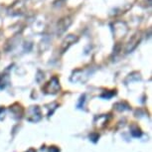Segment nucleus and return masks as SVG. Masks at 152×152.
Instances as JSON below:
<instances>
[{
  "instance_id": "nucleus-5",
  "label": "nucleus",
  "mask_w": 152,
  "mask_h": 152,
  "mask_svg": "<svg viewBox=\"0 0 152 152\" xmlns=\"http://www.w3.org/2000/svg\"><path fill=\"white\" fill-rule=\"evenodd\" d=\"M9 83V76L8 75H1L0 76V88H3Z\"/></svg>"
},
{
  "instance_id": "nucleus-3",
  "label": "nucleus",
  "mask_w": 152,
  "mask_h": 152,
  "mask_svg": "<svg viewBox=\"0 0 152 152\" xmlns=\"http://www.w3.org/2000/svg\"><path fill=\"white\" fill-rule=\"evenodd\" d=\"M140 40H141V36H140V34H135L132 38L129 40V42H128V44L126 45V48H125V52L126 53H130L132 52V51L137 47V45H138V43L140 42Z\"/></svg>"
},
{
  "instance_id": "nucleus-1",
  "label": "nucleus",
  "mask_w": 152,
  "mask_h": 152,
  "mask_svg": "<svg viewBox=\"0 0 152 152\" xmlns=\"http://www.w3.org/2000/svg\"><path fill=\"white\" fill-rule=\"evenodd\" d=\"M60 90V85H59V80L57 78H52L51 81L45 86L44 91L47 94H56L58 93Z\"/></svg>"
},
{
  "instance_id": "nucleus-4",
  "label": "nucleus",
  "mask_w": 152,
  "mask_h": 152,
  "mask_svg": "<svg viewBox=\"0 0 152 152\" xmlns=\"http://www.w3.org/2000/svg\"><path fill=\"white\" fill-rule=\"evenodd\" d=\"M72 24V20L70 17H65V18L61 19L58 23V34L61 35L65 32L66 30L70 27V25Z\"/></svg>"
},
{
  "instance_id": "nucleus-2",
  "label": "nucleus",
  "mask_w": 152,
  "mask_h": 152,
  "mask_svg": "<svg viewBox=\"0 0 152 152\" xmlns=\"http://www.w3.org/2000/svg\"><path fill=\"white\" fill-rule=\"evenodd\" d=\"M79 40V38L76 35H68L66 38L64 39V41L62 42L61 48H60V51H61L62 54H64L66 51L70 48V46H72L74 43H76Z\"/></svg>"
}]
</instances>
